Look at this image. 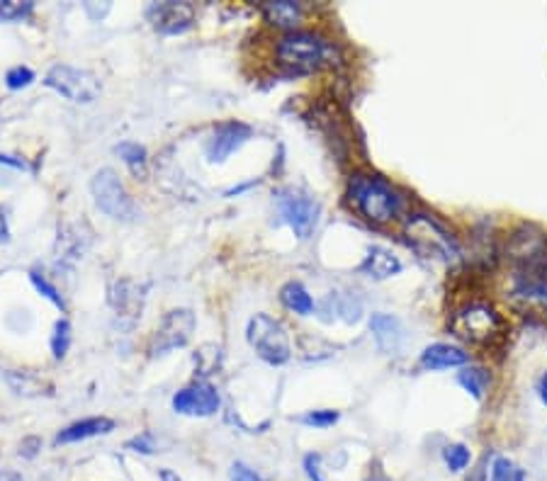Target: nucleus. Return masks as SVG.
<instances>
[{
  "label": "nucleus",
  "mask_w": 547,
  "mask_h": 481,
  "mask_svg": "<svg viewBox=\"0 0 547 481\" xmlns=\"http://www.w3.org/2000/svg\"><path fill=\"white\" fill-rule=\"evenodd\" d=\"M348 198L350 205L372 224H389L404 209V198L392 182L379 175H353L348 182Z\"/></svg>",
  "instance_id": "nucleus-1"
},
{
  "label": "nucleus",
  "mask_w": 547,
  "mask_h": 481,
  "mask_svg": "<svg viewBox=\"0 0 547 481\" xmlns=\"http://www.w3.org/2000/svg\"><path fill=\"white\" fill-rule=\"evenodd\" d=\"M333 54H336V49H333L329 39L321 37L316 32H309V29L287 32L277 42L280 64L293 68L294 74H309V71L326 66L333 61Z\"/></svg>",
  "instance_id": "nucleus-2"
},
{
  "label": "nucleus",
  "mask_w": 547,
  "mask_h": 481,
  "mask_svg": "<svg viewBox=\"0 0 547 481\" xmlns=\"http://www.w3.org/2000/svg\"><path fill=\"white\" fill-rule=\"evenodd\" d=\"M246 338L251 343V348L258 353V358L265 360L268 365H285L293 358V345H290L287 330L280 321L268 316V314H255L254 319L248 321Z\"/></svg>",
  "instance_id": "nucleus-3"
},
{
  "label": "nucleus",
  "mask_w": 547,
  "mask_h": 481,
  "mask_svg": "<svg viewBox=\"0 0 547 481\" xmlns=\"http://www.w3.org/2000/svg\"><path fill=\"white\" fill-rule=\"evenodd\" d=\"M90 192L98 209L117 221H137L139 219V207L127 192L124 182L113 168L98 170L90 180Z\"/></svg>",
  "instance_id": "nucleus-4"
},
{
  "label": "nucleus",
  "mask_w": 547,
  "mask_h": 481,
  "mask_svg": "<svg viewBox=\"0 0 547 481\" xmlns=\"http://www.w3.org/2000/svg\"><path fill=\"white\" fill-rule=\"evenodd\" d=\"M501 329H504V321L496 314V309L480 302L467 304L450 321V330L455 336L465 343H474V345L494 340L501 333Z\"/></svg>",
  "instance_id": "nucleus-5"
},
{
  "label": "nucleus",
  "mask_w": 547,
  "mask_h": 481,
  "mask_svg": "<svg viewBox=\"0 0 547 481\" xmlns=\"http://www.w3.org/2000/svg\"><path fill=\"white\" fill-rule=\"evenodd\" d=\"M275 205L287 227L297 238H309L319 221V202L302 190L283 188L275 192Z\"/></svg>",
  "instance_id": "nucleus-6"
},
{
  "label": "nucleus",
  "mask_w": 547,
  "mask_h": 481,
  "mask_svg": "<svg viewBox=\"0 0 547 481\" xmlns=\"http://www.w3.org/2000/svg\"><path fill=\"white\" fill-rule=\"evenodd\" d=\"M44 85L57 90L59 95H64L66 100L78 105H88L98 100L100 95V81L85 71V68L68 66V64H59V66L49 68V74L44 76Z\"/></svg>",
  "instance_id": "nucleus-7"
},
{
  "label": "nucleus",
  "mask_w": 547,
  "mask_h": 481,
  "mask_svg": "<svg viewBox=\"0 0 547 481\" xmlns=\"http://www.w3.org/2000/svg\"><path fill=\"white\" fill-rule=\"evenodd\" d=\"M195 326H198V319L190 309H173V312L166 314L160 319L156 333H153L152 343H149L152 358H159V355H166L170 350L188 345L192 333H195Z\"/></svg>",
  "instance_id": "nucleus-8"
},
{
  "label": "nucleus",
  "mask_w": 547,
  "mask_h": 481,
  "mask_svg": "<svg viewBox=\"0 0 547 481\" xmlns=\"http://www.w3.org/2000/svg\"><path fill=\"white\" fill-rule=\"evenodd\" d=\"M146 19L160 35H183L195 25V8L185 0H163L146 8Z\"/></svg>",
  "instance_id": "nucleus-9"
},
{
  "label": "nucleus",
  "mask_w": 547,
  "mask_h": 481,
  "mask_svg": "<svg viewBox=\"0 0 547 481\" xmlns=\"http://www.w3.org/2000/svg\"><path fill=\"white\" fill-rule=\"evenodd\" d=\"M513 297L547 312V258L535 255L513 280Z\"/></svg>",
  "instance_id": "nucleus-10"
},
{
  "label": "nucleus",
  "mask_w": 547,
  "mask_h": 481,
  "mask_svg": "<svg viewBox=\"0 0 547 481\" xmlns=\"http://www.w3.org/2000/svg\"><path fill=\"white\" fill-rule=\"evenodd\" d=\"M219 394L217 389L207 384V382H198L190 387L180 389L178 394L173 397V411L183 415H198V418H207L219 411Z\"/></svg>",
  "instance_id": "nucleus-11"
},
{
  "label": "nucleus",
  "mask_w": 547,
  "mask_h": 481,
  "mask_svg": "<svg viewBox=\"0 0 547 481\" xmlns=\"http://www.w3.org/2000/svg\"><path fill=\"white\" fill-rule=\"evenodd\" d=\"M251 134H254V129L244 122H236V120L222 122L207 139L205 153L212 163H224L231 153L238 151L251 139Z\"/></svg>",
  "instance_id": "nucleus-12"
},
{
  "label": "nucleus",
  "mask_w": 547,
  "mask_h": 481,
  "mask_svg": "<svg viewBox=\"0 0 547 481\" xmlns=\"http://www.w3.org/2000/svg\"><path fill=\"white\" fill-rule=\"evenodd\" d=\"M406 231H409V238L414 241L418 251H424V253H438L443 255V258H453V241H450V237L445 234L443 229L435 224L434 219H409V229H406Z\"/></svg>",
  "instance_id": "nucleus-13"
},
{
  "label": "nucleus",
  "mask_w": 547,
  "mask_h": 481,
  "mask_svg": "<svg viewBox=\"0 0 547 481\" xmlns=\"http://www.w3.org/2000/svg\"><path fill=\"white\" fill-rule=\"evenodd\" d=\"M421 368L431 369V372H441V369H453V368H465L470 362V353H465L463 348L457 345H450V343H434L421 353Z\"/></svg>",
  "instance_id": "nucleus-14"
},
{
  "label": "nucleus",
  "mask_w": 547,
  "mask_h": 481,
  "mask_svg": "<svg viewBox=\"0 0 547 481\" xmlns=\"http://www.w3.org/2000/svg\"><path fill=\"white\" fill-rule=\"evenodd\" d=\"M370 330L375 336V343L378 348L385 353V355H395L402 348L404 343V329L396 316H389V314H372L370 319Z\"/></svg>",
  "instance_id": "nucleus-15"
},
{
  "label": "nucleus",
  "mask_w": 547,
  "mask_h": 481,
  "mask_svg": "<svg viewBox=\"0 0 547 481\" xmlns=\"http://www.w3.org/2000/svg\"><path fill=\"white\" fill-rule=\"evenodd\" d=\"M402 260L399 255H395L389 248H382V245H372L365 255V260L360 263V273L368 275L372 280H387V277H395V275L402 273Z\"/></svg>",
  "instance_id": "nucleus-16"
},
{
  "label": "nucleus",
  "mask_w": 547,
  "mask_h": 481,
  "mask_svg": "<svg viewBox=\"0 0 547 481\" xmlns=\"http://www.w3.org/2000/svg\"><path fill=\"white\" fill-rule=\"evenodd\" d=\"M114 431L113 418H105V415H95V418H83L76 421L68 428H64L61 433L54 438V445H68V443H81L88 438H98V435H107Z\"/></svg>",
  "instance_id": "nucleus-17"
},
{
  "label": "nucleus",
  "mask_w": 547,
  "mask_h": 481,
  "mask_svg": "<svg viewBox=\"0 0 547 481\" xmlns=\"http://www.w3.org/2000/svg\"><path fill=\"white\" fill-rule=\"evenodd\" d=\"M113 306L117 309L120 316H129V319L142 316V314H139L144 306L142 287L137 283H132V280L117 283L113 290Z\"/></svg>",
  "instance_id": "nucleus-18"
},
{
  "label": "nucleus",
  "mask_w": 547,
  "mask_h": 481,
  "mask_svg": "<svg viewBox=\"0 0 547 481\" xmlns=\"http://www.w3.org/2000/svg\"><path fill=\"white\" fill-rule=\"evenodd\" d=\"M263 15L275 27L294 32V27H297L300 19H302V5L293 3V0H275V3H265Z\"/></svg>",
  "instance_id": "nucleus-19"
},
{
  "label": "nucleus",
  "mask_w": 547,
  "mask_h": 481,
  "mask_svg": "<svg viewBox=\"0 0 547 481\" xmlns=\"http://www.w3.org/2000/svg\"><path fill=\"white\" fill-rule=\"evenodd\" d=\"M5 379H8L10 389H12L15 394H20V397H39V394H44V389L51 392V384H47L44 379H39L37 375H32V372L8 369Z\"/></svg>",
  "instance_id": "nucleus-20"
},
{
  "label": "nucleus",
  "mask_w": 547,
  "mask_h": 481,
  "mask_svg": "<svg viewBox=\"0 0 547 481\" xmlns=\"http://www.w3.org/2000/svg\"><path fill=\"white\" fill-rule=\"evenodd\" d=\"M280 299L290 309V312L300 314V316H309L314 312V299L312 294L304 290L300 283H287L280 290Z\"/></svg>",
  "instance_id": "nucleus-21"
},
{
  "label": "nucleus",
  "mask_w": 547,
  "mask_h": 481,
  "mask_svg": "<svg viewBox=\"0 0 547 481\" xmlns=\"http://www.w3.org/2000/svg\"><path fill=\"white\" fill-rule=\"evenodd\" d=\"M457 382H460V387L470 394L472 399H477V401H481L484 399V394H487V387H489V372L481 368H465L460 375H457Z\"/></svg>",
  "instance_id": "nucleus-22"
},
{
  "label": "nucleus",
  "mask_w": 547,
  "mask_h": 481,
  "mask_svg": "<svg viewBox=\"0 0 547 481\" xmlns=\"http://www.w3.org/2000/svg\"><path fill=\"white\" fill-rule=\"evenodd\" d=\"M114 153L129 166V170H132L137 178H139V175L144 178V173H146V149H144L142 144L137 142L117 144V146H114Z\"/></svg>",
  "instance_id": "nucleus-23"
},
{
  "label": "nucleus",
  "mask_w": 547,
  "mask_h": 481,
  "mask_svg": "<svg viewBox=\"0 0 547 481\" xmlns=\"http://www.w3.org/2000/svg\"><path fill=\"white\" fill-rule=\"evenodd\" d=\"M526 469L516 464L511 457H496L491 462L489 481H526Z\"/></svg>",
  "instance_id": "nucleus-24"
},
{
  "label": "nucleus",
  "mask_w": 547,
  "mask_h": 481,
  "mask_svg": "<svg viewBox=\"0 0 547 481\" xmlns=\"http://www.w3.org/2000/svg\"><path fill=\"white\" fill-rule=\"evenodd\" d=\"M443 460H445V467H448V472H453V474L465 472L472 462L470 447L463 443L448 445V447L443 450Z\"/></svg>",
  "instance_id": "nucleus-25"
},
{
  "label": "nucleus",
  "mask_w": 547,
  "mask_h": 481,
  "mask_svg": "<svg viewBox=\"0 0 547 481\" xmlns=\"http://www.w3.org/2000/svg\"><path fill=\"white\" fill-rule=\"evenodd\" d=\"M35 3L32 0H3L0 3V22H20L32 15Z\"/></svg>",
  "instance_id": "nucleus-26"
},
{
  "label": "nucleus",
  "mask_w": 547,
  "mask_h": 481,
  "mask_svg": "<svg viewBox=\"0 0 547 481\" xmlns=\"http://www.w3.org/2000/svg\"><path fill=\"white\" fill-rule=\"evenodd\" d=\"M68 345H71V323L66 319H59L54 323V333H51V353H54V358H66Z\"/></svg>",
  "instance_id": "nucleus-27"
},
{
  "label": "nucleus",
  "mask_w": 547,
  "mask_h": 481,
  "mask_svg": "<svg viewBox=\"0 0 547 481\" xmlns=\"http://www.w3.org/2000/svg\"><path fill=\"white\" fill-rule=\"evenodd\" d=\"M340 414L331 411V408H321V411H307L304 415H297V423L312 425V428H329V425L339 423Z\"/></svg>",
  "instance_id": "nucleus-28"
},
{
  "label": "nucleus",
  "mask_w": 547,
  "mask_h": 481,
  "mask_svg": "<svg viewBox=\"0 0 547 481\" xmlns=\"http://www.w3.org/2000/svg\"><path fill=\"white\" fill-rule=\"evenodd\" d=\"M29 280H32V284H35V290H37L39 294H44V297H47L49 302L57 304L59 309H66V304H64V297L59 294L57 287H54V284L49 283L47 277H44V275L39 273V270H32V273H29Z\"/></svg>",
  "instance_id": "nucleus-29"
},
{
  "label": "nucleus",
  "mask_w": 547,
  "mask_h": 481,
  "mask_svg": "<svg viewBox=\"0 0 547 481\" xmlns=\"http://www.w3.org/2000/svg\"><path fill=\"white\" fill-rule=\"evenodd\" d=\"M32 81H35V71L27 66H15L5 74V85H8L10 90L27 88V85H32Z\"/></svg>",
  "instance_id": "nucleus-30"
},
{
  "label": "nucleus",
  "mask_w": 547,
  "mask_h": 481,
  "mask_svg": "<svg viewBox=\"0 0 547 481\" xmlns=\"http://www.w3.org/2000/svg\"><path fill=\"white\" fill-rule=\"evenodd\" d=\"M229 479L231 481H263V477L255 472V469H251L248 464L234 462L231 464V469H229Z\"/></svg>",
  "instance_id": "nucleus-31"
},
{
  "label": "nucleus",
  "mask_w": 547,
  "mask_h": 481,
  "mask_svg": "<svg viewBox=\"0 0 547 481\" xmlns=\"http://www.w3.org/2000/svg\"><path fill=\"white\" fill-rule=\"evenodd\" d=\"M321 454H307L304 457V472L309 477V481H326L324 479V469H321Z\"/></svg>",
  "instance_id": "nucleus-32"
},
{
  "label": "nucleus",
  "mask_w": 547,
  "mask_h": 481,
  "mask_svg": "<svg viewBox=\"0 0 547 481\" xmlns=\"http://www.w3.org/2000/svg\"><path fill=\"white\" fill-rule=\"evenodd\" d=\"M127 447H132V450H137V453H144V454L156 453V443H153V433H142V435H137L134 440H129V443H127Z\"/></svg>",
  "instance_id": "nucleus-33"
},
{
  "label": "nucleus",
  "mask_w": 547,
  "mask_h": 481,
  "mask_svg": "<svg viewBox=\"0 0 547 481\" xmlns=\"http://www.w3.org/2000/svg\"><path fill=\"white\" fill-rule=\"evenodd\" d=\"M37 447H42V440H39V438H27V440H22V445H20V454H22V457H35Z\"/></svg>",
  "instance_id": "nucleus-34"
},
{
  "label": "nucleus",
  "mask_w": 547,
  "mask_h": 481,
  "mask_svg": "<svg viewBox=\"0 0 547 481\" xmlns=\"http://www.w3.org/2000/svg\"><path fill=\"white\" fill-rule=\"evenodd\" d=\"M83 8H85V12L90 15V19H95V22H98V19H103L105 15L110 12V3H105L103 8H95L93 3H83Z\"/></svg>",
  "instance_id": "nucleus-35"
},
{
  "label": "nucleus",
  "mask_w": 547,
  "mask_h": 481,
  "mask_svg": "<svg viewBox=\"0 0 547 481\" xmlns=\"http://www.w3.org/2000/svg\"><path fill=\"white\" fill-rule=\"evenodd\" d=\"M10 241V227H8V212L5 207H0V244Z\"/></svg>",
  "instance_id": "nucleus-36"
},
{
  "label": "nucleus",
  "mask_w": 547,
  "mask_h": 481,
  "mask_svg": "<svg viewBox=\"0 0 547 481\" xmlns=\"http://www.w3.org/2000/svg\"><path fill=\"white\" fill-rule=\"evenodd\" d=\"M0 163H3V166H10V168L27 170V163H25V160L15 159V156H5V153H0Z\"/></svg>",
  "instance_id": "nucleus-37"
},
{
  "label": "nucleus",
  "mask_w": 547,
  "mask_h": 481,
  "mask_svg": "<svg viewBox=\"0 0 547 481\" xmlns=\"http://www.w3.org/2000/svg\"><path fill=\"white\" fill-rule=\"evenodd\" d=\"M535 389H538L540 401H543V404L547 406V369H545V372H543V375H540V379H538V384H535Z\"/></svg>",
  "instance_id": "nucleus-38"
},
{
  "label": "nucleus",
  "mask_w": 547,
  "mask_h": 481,
  "mask_svg": "<svg viewBox=\"0 0 547 481\" xmlns=\"http://www.w3.org/2000/svg\"><path fill=\"white\" fill-rule=\"evenodd\" d=\"M0 481H25L22 474L12 472V469H0Z\"/></svg>",
  "instance_id": "nucleus-39"
},
{
  "label": "nucleus",
  "mask_w": 547,
  "mask_h": 481,
  "mask_svg": "<svg viewBox=\"0 0 547 481\" xmlns=\"http://www.w3.org/2000/svg\"><path fill=\"white\" fill-rule=\"evenodd\" d=\"M160 481H180V477L170 469H160Z\"/></svg>",
  "instance_id": "nucleus-40"
}]
</instances>
